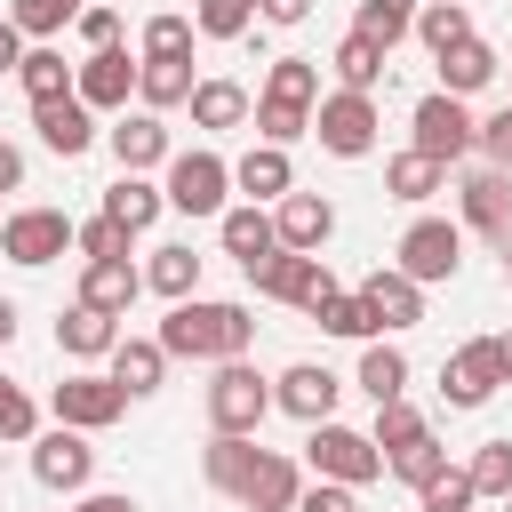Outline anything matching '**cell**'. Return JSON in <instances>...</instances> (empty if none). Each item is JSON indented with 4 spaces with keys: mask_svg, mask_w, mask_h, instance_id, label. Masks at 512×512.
I'll return each instance as SVG.
<instances>
[{
    "mask_svg": "<svg viewBox=\"0 0 512 512\" xmlns=\"http://www.w3.org/2000/svg\"><path fill=\"white\" fill-rule=\"evenodd\" d=\"M376 96H360V88H328L320 104H312V136H320V152H336V160H368L376 152Z\"/></svg>",
    "mask_w": 512,
    "mask_h": 512,
    "instance_id": "7a4b0ae2",
    "label": "cell"
},
{
    "mask_svg": "<svg viewBox=\"0 0 512 512\" xmlns=\"http://www.w3.org/2000/svg\"><path fill=\"white\" fill-rule=\"evenodd\" d=\"M72 96L88 104V112H128V96H136V56L112 40V48H88L80 64H72Z\"/></svg>",
    "mask_w": 512,
    "mask_h": 512,
    "instance_id": "7c38bea8",
    "label": "cell"
},
{
    "mask_svg": "<svg viewBox=\"0 0 512 512\" xmlns=\"http://www.w3.org/2000/svg\"><path fill=\"white\" fill-rule=\"evenodd\" d=\"M32 432H40V408H32V392L0 376V440H8V448H24Z\"/></svg>",
    "mask_w": 512,
    "mask_h": 512,
    "instance_id": "c3c4849f",
    "label": "cell"
},
{
    "mask_svg": "<svg viewBox=\"0 0 512 512\" xmlns=\"http://www.w3.org/2000/svg\"><path fill=\"white\" fill-rule=\"evenodd\" d=\"M72 24H80V40H88V48H112V40H120V8H104V0H80V16H72Z\"/></svg>",
    "mask_w": 512,
    "mask_h": 512,
    "instance_id": "f5cc1de1",
    "label": "cell"
},
{
    "mask_svg": "<svg viewBox=\"0 0 512 512\" xmlns=\"http://www.w3.org/2000/svg\"><path fill=\"white\" fill-rule=\"evenodd\" d=\"M112 344H120V320H112V312H96V304H80V296L56 312V352H64V360L88 368V360H104Z\"/></svg>",
    "mask_w": 512,
    "mask_h": 512,
    "instance_id": "7402d4cb",
    "label": "cell"
},
{
    "mask_svg": "<svg viewBox=\"0 0 512 512\" xmlns=\"http://www.w3.org/2000/svg\"><path fill=\"white\" fill-rule=\"evenodd\" d=\"M408 32H416V40L440 56V48L472 40V8H464V0H416V24H408Z\"/></svg>",
    "mask_w": 512,
    "mask_h": 512,
    "instance_id": "8d00e7d4",
    "label": "cell"
},
{
    "mask_svg": "<svg viewBox=\"0 0 512 512\" xmlns=\"http://www.w3.org/2000/svg\"><path fill=\"white\" fill-rule=\"evenodd\" d=\"M456 208H464V232L512 240V176H504V168H472V176L456 184Z\"/></svg>",
    "mask_w": 512,
    "mask_h": 512,
    "instance_id": "d6986e66",
    "label": "cell"
},
{
    "mask_svg": "<svg viewBox=\"0 0 512 512\" xmlns=\"http://www.w3.org/2000/svg\"><path fill=\"white\" fill-rule=\"evenodd\" d=\"M192 16H176V8H160L152 24H144V56H192Z\"/></svg>",
    "mask_w": 512,
    "mask_h": 512,
    "instance_id": "681fc988",
    "label": "cell"
},
{
    "mask_svg": "<svg viewBox=\"0 0 512 512\" xmlns=\"http://www.w3.org/2000/svg\"><path fill=\"white\" fill-rule=\"evenodd\" d=\"M248 456H256V432H208V448H200V480H208L216 496H232L240 472H248Z\"/></svg>",
    "mask_w": 512,
    "mask_h": 512,
    "instance_id": "1f68e13d",
    "label": "cell"
},
{
    "mask_svg": "<svg viewBox=\"0 0 512 512\" xmlns=\"http://www.w3.org/2000/svg\"><path fill=\"white\" fill-rule=\"evenodd\" d=\"M464 480H472V496H512V440H480Z\"/></svg>",
    "mask_w": 512,
    "mask_h": 512,
    "instance_id": "ee69618b",
    "label": "cell"
},
{
    "mask_svg": "<svg viewBox=\"0 0 512 512\" xmlns=\"http://www.w3.org/2000/svg\"><path fill=\"white\" fill-rule=\"evenodd\" d=\"M424 432H432V424H424V408H416L408 392H400V400H376V432H368V440H376L384 456L408 448V440H424Z\"/></svg>",
    "mask_w": 512,
    "mask_h": 512,
    "instance_id": "b9f144b4",
    "label": "cell"
},
{
    "mask_svg": "<svg viewBox=\"0 0 512 512\" xmlns=\"http://www.w3.org/2000/svg\"><path fill=\"white\" fill-rule=\"evenodd\" d=\"M32 128H40V144L56 152V160H80L104 128H96V112L80 104V96H48V104H32Z\"/></svg>",
    "mask_w": 512,
    "mask_h": 512,
    "instance_id": "ffe728a7",
    "label": "cell"
},
{
    "mask_svg": "<svg viewBox=\"0 0 512 512\" xmlns=\"http://www.w3.org/2000/svg\"><path fill=\"white\" fill-rule=\"evenodd\" d=\"M248 344H256V312L232 296H176L160 320L168 360H248Z\"/></svg>",
    "mask_w": 512,
    "mask_h": 512,
    "instance_id": "6da1fadb",
    "label": "cell"
},
{
    "mask_svg": "<svg viewBox=\"0 0 512 512\" xmlns=\"http://www.w3.org/2000/svg\"><path fill=\"white\" fill-rule=\"evenodd\" d=\"M248 288H256V296H272V304H288V312H312V304L336 288V272H328V256L280 248V256H264V264L248 272Z\"/></svg>",
    "mask_w": 512,
    "mask_h": 512,
    "instance_id": "ba28073f",
    "label": "cell"
},
{
    "mask_svg": "<svg viewBox=\"0 0 512 512\" xmlns=\"http://www.w3.org/2000/svg\"><path fill=\"white\" fill-rule=\"evenodd\" d=\"M232 192H248V200H280V192H296V160H288V144H256V152H240V160H232Z\"/></svg>",
    "mask_w": 512,
    "mask_h": 512,
    "instance_id": "4316f807",
    "label": "cell"
},
{
    "mask_svg": "<svg viewBox=\"0 0 512 512\" xmlns=\"http://www.w3.org/2000/svg\"><path fill=\"white\" fill-rule=\"evenodd\" d=\"M392 264H400L416 288H432V280H456V272H464V224H448V216H416V224L400 232Z\"/></svg>",
    "mask_w": 512,
    "mask_h": 512,
    "instance_id": "52a82bcc",
    "label": "cell"
},
{
    "mask_svg": "<svg viewBox=\"0 0 512 512\" xmlns=\"http://www.w3.org/2000/svg\"><path fill=\"white\" fill-rule=\"evenodd\" d=\"M16 320H24V312H16V304H8V296H0V352H8V344H16Z\"/></svg>",
    "mask_w": 512,
    "mask_h": 512,
    "instance_id": "680465c9",
    "label": "cell"
},
{
    "mask_svg": "<svg viewBox=\"0 0 512 512\" xmlns=\"http://www.w3.org/2000/svg\"><path fill=\"white\" fill-rule=\"evenodd\" d=\"M480 496H472V480H464V464H440L432 480H416V512H472Z\"/></svg>",
    "mask_w": 512,
    "mask_h": 512,
    "instance_id": "7bdbcfd3",
    "label": "cell"
},
{
    "mask_svg": "<svg viewBox=\"0 0 512 512\" xmlns=\"http://www.w3.org/2000/svg\"><path fill=\"white\" fill-rule=\"evenodd\" d=\"M72 512H136V496H120V488H80Z\"/></svg>",
    "mask_w": 512,
    "mask_h": 512,
    "instance_id": "db71d44e",
    "label": "cell"
},
{
    "mask_svg": "<svg viewBox=\"0 0 512 512\" xmlns=\"http://www.w3.org/2000/svg\"><path fill=\"white\" fill-rule=\"evenodd\" d=\"M128 240H136V232H128L120 216H104V208L72 224V256H80V264H96V256H128Z\"/></svg>",
    "mask_w": 512,
    "mask_h": 512,
    "instance_id": "60d3db41",
    "label": "cell"
},
{
    "mask_svg": "<svg viewBox=\"0 0 512 512\" xmlns=\"http://www.w3.org/2000/svg\"><path fill=\"white\" fill-rule=\"evenodd\" d=\"M72 248V216L64 208H16V216H0V256L8 264H24V272H40V264H56Z\"/></svg>",
    "mask_w": 512,
    "mask_h": 512,
    "instance_id": "8fae6325",
    "label": "cell"
},
{
    "mask_svg": "<svg viewBox=\"0 0 512 512\" xmlns=\"http://www.w3.org/2000/svg\"><path fill=\"white\" fill-rule=\"evenodd\" d=\"M504 104H512V96H504Z\"/></svg>",
    "mask_w": 512,
    "mask_h": 512,
    "instance_id": "6125c7cd",
    "label": "cell"
},
{
    "mask_svg": "<svg viewBox=\"0 0 512 512\" xmlns=\"http://www.w3.org/2000/svg\"><path fill=\"white\" fill-rule=\"evenodd\" d=\"M24 448H32V480H40V488H56V496H80V488L96 480V448H88V432H72V424L32 432Z\"/></svg>",
    "mask_w": 512,
    "mask_h": 512,
    "instance_id": "30bf717a",
    "label": "cell"
},
{
    "mask_svg": "<svg viewBox=\"0 0 512 512\" xmlns=\"http://www.w3.org/2000/svg\"><path fill=\"white\" fill-rule=\"evenodd\" d=\"M24 48H32V40H24V32L0 16V72H16V56H24Z\"/></svg>",
    "mask_w": 512,
    "mask_h": 512,
    "instance_id": "6f0895ef",
    "label": "cell"
},
{
    "mask_svg": "<svg viewBox=\"0 0 512 512\" xmlns=\"http://www.w3.org/2000/svg\"><path fill=\"white\" fill-rule=\"evenodd\" d=\"M104 144H112V160L128 168V176H152V168H168V120L160 112H120L112 128H104Z\"/></svg>",
    "mask_w": 512,
    "mask_h": 512,
    "instance_id": "2e32d148",
    "label": "cell"
},
{
    "mask_svg": "<svg viewBox=\"0 0 512 512\" xmlns=\"http://www.w3.org/2000/svg\"><path fill=\"white\" fill-rule=\"evenodd\" d=\"M408 24H416V0H360V8H352V32H360V40H376L384 56L408 40Z\"/></svg>",
    "mask_w": 512,
    "mask_h": 512,
    "instance_id": "74e56055",
    "label": "cell"
},
{
    "mask_svg": "<svg viewBox=\"0 0 512 512\" xmlns=\"http://www.w3.org/2000/svg\"><path fill=\"white\" fill-rule=\"evenodd\" d=\"M472 112H464V96H448V88H432V96H416V112H408V144L424 152V160H440V168H456L464 152H472Z\"/></svg>",
    "mask_w": 512,
    "mask_h": 512,
    "instance_id": "5b68a950",
    "label": "cell"
},
{
    "mask_svg": "<svg viewBox=\"0 0 512 512\" xmlns=\"http://www.w3.org/2000/svg\"><path fill=\"white\" fill-rule=\"evenodd\" d=\"M360 304H368L376 336H392V328H416V320H424V288H416L400 264H376V272L360 280Z\"/></svg>",
    "mask_w": 512,
    "mask_h": 512,
    "instance_id": "ac0fdd59",
    "label": "cell"
},
{
    "mask_svg": "<svg viewBox=\"0 0 512 512\" xmlns=\"http://www.w3.org/2000/svg\"><path fill=\"white\" fill-rule=\"evenodd\" d=\"M296 488H304L296 456L256 448V456H248V472H240V488H232V504H240V512H288V504H296Z\"/></svg>",
    "mask_w": 512,
    "mask_h": 512,
    "instance_id": "9a60e30c",
    "label": "cell"
},
{
    "mask_svg": "<svg viewBox=\"0 0 512 512\" xmlns=\"http://www.w3.org/2000/svg\"><path fill=\"white\" fill-rule=\"evenodd\" d=\"M496 384H504V368H496V336H472V344H456V352L440 360V400H448V408H488Z\"/></svg>",
    "mask_w": 512,
    "mask_h": 512,
    "instance_id": "4fadbf2b",
    "label": "cell"
},
{
    "mask_svg": "<svg viewBox=\"0 0 512 512\" xmlns=\"http://www.w3.org/2000/svg\"><path fill=\"white\" fill-rule=\"evenodd\" d=\"M248 120H256V144H296V136H312V112L304 104H248Z\"/></svg>",
    "mask_w": 512,
    "mask_h": 512,
    "instance_id": "bcb514c9",
    "label": "cell"
},
{
    "mask_svg": "<svg viewBox=\"0 0 512 512\" xmlns=\"http://www.w3.org/2000/svg\"><path fill=\"white\" fill-rule=\"evenodd\" d=\"M272 232H280V248L320 256L328 232H336V200H328V192H280V200H272Z\"/></svg>",
    "mask_w": 512,
    "mask_h": 512,
    "instance_id": "e0dca14e",
    "label": "cell"
},
{
    "mask_svg": "<svg viewBox=\"0 0 512 512\" xmlns=\"http://www.w3.org/2000/svg\"><path fill=\"white\" fill-rule=\"evenodd\" d=\"M160 192H168V208H184V216H224V192H232V160L224 152H168V176H160Z\"/></svg>",
    "mask_w": 512,
    "mask_h": 512,
    "instance_id": "8992f818",
    "label": "cell"
},
{
    "mask_svg": "<svg viewBox=\"0 0 512 512\" xmlns=\"http://www.w3.org/2000/svg\"><path fill=\"white\" fill-rule=\"evenodd\" d=\"M264 416H272V384L248 360H216V376H208V432H264Z\"/></svg>",
    "mask_w": 512,
    "mask_h": 512,
    "instance_id": "3957f363",
    "label": "cell"
},
{
    "mask_svg": "<svg viewBox=\"0 0 512 512\" xmlns=\"http://www.w3.org/2000/svg\"><path fill=\"white\" fill-rule=\"evenodd\" d=\"M496 368H504V384H512V328L496 336Z\"/></svg>",
    "mask_w": 512,
    "mask_h": 512,
    "instance_id": "91938a15",
    "label": "cell"
},
{
    "mask_svg": "<svg viewBox=\"0 0 512 512\" xmlns=\"http://www.w3.org/2000/svg\"><path fill=\"white\" fill-rule=\"evenodd\" d=\"M72 16H80V0H8V24H16L24 40H56Z\"/></svg>",
    "mask_w": 512,
    "mask_h": 512,
    "instance_id": "f6af8a7d",
    "label": "cell"
},
{
    "mask_svg": "<svg viewBox=\"0 0 512 512\" xmlns=\"http://www.w3.org/2000/svg\"><path fill=\"white\" fill-rule=\"evenodd\" d=\"M440 464H448V448H440V440H432V432H424V440H408V448H392V456H384V472H392V480H408V488H416V480H432V472H440Z\"/></svg>",
    "mask_w": 512,
    "mask_h": 512,
    "instance_id": "7dc6e473",
    "label": "cell"
},
{
    "mask_svg": "<svg viewBox=\"0 0 512 512\" xmlns=\"http://www.w3.org/2000/svg\"><path fill=\"white\" fill-rule=\"evenodd\" d=\"M192 32L200 40H248L256 32V0H192Z\"/></svg>",
    "mask_w": 512,
    "mask_h": 512,
    "instance_id": "ab89813d",
    "label": "cell"
},
{
    "mask_svg": "<svg viewBox=\"0 0 512 512\" xmlns=\"http://www.w3.org/2000/svg\"><path fill=\"white\" fill-rule=\"evenodd\" d=\"M216 240H224V256H240V272H256L264 256H280V232H272V208H264V200L224 208V216H216Z\"/></svg>",
    "mask_w": 512,
    "mask_h": 512,
    "instance_id": "44dd1931",
    "label": "cell"
},
{
    "mask_svg": "<svg viewBox=\"0 0 512 512\" xmlns=\"http://www.w3.org/2000/svg\"><path fill=\"white\" fill-rule=\"evenodd\" d=\"M360 392H368V400H400V392H408V352L384 344V336H368V344H360Z\"/></svg>",
    "mask_w": 512,
    "mask_h": 512,
    "instance_id": "e575fe53",
    "label": "cell"
},
{
    "mask_svg": "<svg viewBox=\"0 0 512 512\" xmlns=\"http://www.w3.org/2000/svg\"><path fill=\"white\" fill-rule=\"evenodd\" d=\"M0 192H24V152L0 136Z\"/></svg>",
    "mask_w": 512,
    "mask_h": 512,
    "instance_id": "9f6ffc18",
    "label": "cell"
},
{
    "mask_svg": "<svg viewBox=\"0 0 512 512\" xmlns=\"http://www.w3.org/2000/svg\"><path fill=\"white\" fill-rule=\"evenodd\" d=\"M256 16H264V24H304L312 0H256Z\"/></svg>",
    "mask_w": 512,
    "mask_h": 512,
    "instance_id": "11a10c76",
    "label": "cell"
},
{
    "mask_svg": "<svg viewBox=\"0 0 512 512\" xmlns=\"http://www.w3.org/2000/svg\"><path fill=\"white\" fill-rule=\"evenodd\" d=\"M288 512H360V488H344V480H312V488H296Z\"/></svg>",
    "mask_w": 512,
    "mask_h": 512,
    "instance_id": "816d5d0a",
    "label": "cell"
},
{
    "mask_svg": "<svg viewBox=\"0 0 512 512\" xmlns=\"http://www.w3.org/2000/svg\"><path fill=\"white\" fill-rule=\"evenodd\" d=\"M472 152H480L488 168H504V176H512V104H496V112L472 128Z\"/></svg>",
    "mask_w": 512,
    "mask_h": 512,
    "instance_id": "f907efd6",
    "label": "cell"
},
{
    "mask_svg": "<svg viewBox=\"0 0 512 512\" xmlns=\"http://www.w3.org/2000/svg\"><path fill=\"white\" fill-rule=\"evenodd\" d=\"M336 400H344V384H336L320 360H296V368H280V376H272V408H288L296 424H328V416H336Z\"/></svg>",
    "mask_w": 512,
    "mask_h": 512,
    "instance_id": "5bb4252c",
    "label": "cell"
},
{
    "mask_svg": "<svg viewBox=\"0 0 512 512\" xmlns=\"http://www.w3.org/2000/svg\"><path fill=\"white\" fill-rule=\"evenodd\" d=\"M144 288L152 296H200V256L184 248V240H168V248H152V264H144Z\"/></svg>",
    "mask_w": 512,
    "mask_h": 512,
    "instance_id": "836d02e7",
    "label": "cell"
},
{
    "mask_svg": "<svg viewBox=\"0 0 512 512\" xmlns=\"http://www.w3.org/2000/svg\"><path fill=\"white\" fill-rule=\"evenodd\" d=\"M248 88L240 80H192V96H184V112H192V128H208V136H224V128H248Z\"/></svg>",
    "mask_w": 512,
    "mask_h": 512,
    "instance_id": "484cf974",
    "label": "cell"
},
{
    "mask_svg": "<svg viewBox=\"0 0 512 512\" xmlns=\"http://www.w3.org/2000/svg\"><path fill=\"white\" fill-rule=\"evenodd\" d=\"M16 88H24L32 104H48V96H72V64H64L48 40H32V48L16 56Z\"/></svg>",
    "mask_w": 512,
    "mask_h": 512,
    "instance_id": "d6a6232c",
    "label": "cell"
},
{
    "mask_svg": "<svg viewBox=\"0 0 512 512\" xmlns=\"http://www.w3.org/2000/svg\"><path fill=\"white\" fill-rule=\"evenodd\" d=\"M48 416L72 424V432H104V424L128 416V392H120L112 376H96V368H72V376L48 392Z\"/></svg>",
    "mask_w": 512,
    "mask_h": 512,
    "instance_id": "9c48e42d",
    "label": "cell"
},
{
    "mask_svg": "<svg viewBox=\"0 0 512 512\" xmlns=\"http://www.w3.org/2000/svg\"><path fill=\"white\" fill-rule=\"evenodd\" d=\"M264 104H320V64L312 56H272V72H264Z\"/></svg>",
    "mask_w": 512,
    "mask_h": 512,
    "instance_id": "d590c367",
    "label": "cell"
},
{
    "mask_svg": "<svg viewBox=\"0 0 512 512\" xmlns=\"http://www.w3.org/2000/svg\"><path fill=\"white\" fill-rule=\"evenodd\" d=\"M432 64H440V88H448V96H480V88L504 72V64H496V48H488L480 32H472V40H456V48H440Z\"/></svg>",
    "mask_w": 512,
    "mask_h": 512,
    "instance_id": "83f0119b",
    "label": "cell"
},
{
    "mask_svg": "<svg viewBox=\"0 0 512 512\" xmlns=\"http://www.w3.org/2000/svg\"><path fill=\"white\" fill-rule=\"evenodd\" d=\"M312 320H320L328 336H344V344H368V336H376V320H368L360 288H328V296L312 304Z\"/></svg>",
    "mask_w": 512,
    "mask_h": 512,
    "instance_id": "f35d334b",
    "label": "cell"
},
{
    "mask_svg": "<svg viewBox=\"0 0 512 512\" xmlns=\"http://www.w3.org/2000/svg\"><path fill=\"white\" fill-rule=\"evenodd\" d=\"M160 208H168V192H160L152 176H128V168H120V184L104 192V216H120L128 232H152V224H160Z\"/></svg>",
    "mask_w": 512,
    "mask_h": 512,
    "instance_id": "4dcf8cb0",
    "label": "cell"
},
{
    "mask_svg": "<svg viewBox=\"0 0 512 512\" xmlns=\"http://www.w3.org/2000/svg\"><path fill=\"white\" fill-rule=\"evenodd\" d=\"M304 464L320 472V480H344V488H368V480H384V448L368 440V432H352V424H312V440H304Z\"/></svg>",
    "mask_w": 512,
    "mask_h": 512,
    "instance_id": "277c9868",
    "label": "cell"
},
{
    "mask_svg": "<svg viewBox=\"0 0 512 512\" xmlns=\"http://www.w3.org/2000/svg\"><path fill=\"white\" fill-rule=\"evenodd\" d=\"M384 192H392V200H408V208H424L432 192H448V168H440V160H424V152L408 144V152H392V160H384Z\"/></svg>",
    "mask_w": 512,
    "mask_h": 512,
    "instance_id": "f1b7e54d",
    "label": "cell"
},
{
    "mask_svg": "<svg viewBox=\"0 0 512 512\" xmlns=\"http://www.w3.org/2000/svg\"><path fill=\"white\" fill-rule=\"evenodd\" d=\"M504 288H512V248H504Z\"/></svg>",
    "mask_w": 512,
    "mask_h": 512,
    "instance_id": "94428289",
    "label": "cell"
},
{
    "mask_svg": "<svg viewBox=\"0 0 512 512\" xmlns=\"http://www.w3.org/2000/svg\"><path fill=\"white\" fill-rule=\"evenodd\" d=\"M144 296V272L128 264V256H96V264H80V304H96V312H112V320H128V304Z\"/></svg>",
    "mask_w": 512,
    "mask_h": 512,
    "instance_id": "cb8c5ba5",
    "label": "cell"
},
{
    "mask_svg": "<svg viewBox=\"0 0 512 512\" xmlns=\"http://www.w3.org/2000/svg\"><path fill=\"white\" fill-rule=\"evenodd\" d=\"M328 72H336V88H360V96H376L392 64H384V48H376V40L344 32V40H336V56H328Z\"/></svg>",
    "mask_w": 512,
    "mask_h": 512,
    "instance_id": "f546056e",
    "label": "cell"
},
{
    "mask_svg": "<svg viewBox=\"0 0 512 512\" xmlns=\"http://www.w3.org/2000/svg\"><path fill=\"white\" fill-rule=\"evenodd\" d=\"M192 56H136V104L144 112H176L184 96H192Z\"/></svg>",
    "mask_w": 512,
    "mask_h": 512,
    "instance_id": "d4e9b609",
    "label": "cell"
},
{
    "mask_svg": "<svg viewBox=\"0 0 512 512\" xmlns=\"http://www.w3.org/2000/svg\"><path fill=\"white\" fill-rule=\"evenodd\" d=\"M104 360H112L104 376H112L128 400H152V392H160V376H168V352H160V336H128V328H120V344H112Z\"/></svg>",
    "mask_w": 512,
    "mask_h": 512,
    "instance_id": "603a6c76",
    "label": "cell"
}]
</instances>
